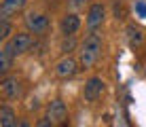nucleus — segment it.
Returning a JSON list of instances; mask_svg holds the SVG:
<instances>
[{
    "label": "nucleus",
    "mask_w": 146,
    "mask_h": 127,
    "mask_svg": "<svg viewBox=\"0 0 146 127\" xmlns=\"http://www.w3.org/2000/svg\"><path fill=\"white\" fill-rule=\"evenodd\" d=\"M100 53H102V36L98 32H89L85 36L83 45H80V51H78L80 68H85V70L93 68L95 62L100 59Z\"/></svg>",
    "instance_id": "obj_1"
},
{
    "label": "nucleus",
    "mask_w": 146,
    "mask_h": 127,
    "mask_svg": "<svg viewBox=\"0 0 146 127\" xmlns=\"http://www.w3.org/2000/svg\"><path fill=\"white\" fill-rule=\"evenodd\" d=\"M0 91H2V95L7 100H17L21 98L23 93V85L21 80L17 78V76H2V80H0Z\"/></svg>",
    "instance_id": "obj_2"
},
{
    "label": "nucleus",
    "mask_w": 146,
    "mask_h": 127,
    "mask_svg": "<svg viewBox=\"0 0 146 127\" xmlns=\"http://www.w3.org/2000/svg\"><path fill=\"white\" fill-rule=\"evenodd\" d=\"M26 28L28 32L36 34V36H42L44 32L49 30V17L44 13H28L26 15Z\"/></svg>",
    "instance_id": "obj_3"
},
{
    "label": "nucleus",
    "mask_w": 146,
    "mask_h": 127,
    "mask_svg": "<svg viewBox=\"0 0 146 127\" xmlns=\"http://www.w3.org/2000/svg\"><path fill=\"white\" fill-rule=\"evenodd\" d=\"M7 43H9V47L13 49L15 55H23V53H28V51L32 49L34 38H32V32H17L11 40H7Z\"/></svg>",
    "instance_id": "obj_4"
},
{
    "label": "nucleus",
    "mask_w": 146,
    "mask_h": 127,
    "mask_svg": "<svg viewBox=\"0 0 146 127\" xmlns=\"http://www.w3.org/2000/svg\"><path fill=\"white\" fill-rule=\"evenodd\" d=\"M78 66H80V64H78L74 57L66 55V57H62L57 64H55V76H57V78H64V80H68V78H72V76L76 74Z\"/></svg>",
    "instance_id": "obj_5"
},
{
    "label": "nucleus",
    "mask_w": 146,
    "mask_h": 127,
    "mask_svg": "<svg viewBox=\"0 0 146 127\" xmlns=\"http://www.w3.org/2000/svg\"><path fill=\"white\" fill-rule=\"evenodd\" d=\"M104 17H106V9H104V4L102 2L91 4L89 11H87V30H89V32H95L98 28H102Z\"/></svg>",
    "instance_id": "obj_6"
},
{
    "label": "nucleus",
    "mask_w": 146,
    "mask_h": 127,
    "mask_svg": "<svg viewBox=\"0 0 146 127\" xmlns=\"http://www.w3.org/2000/svg\"><path fill=\"white\" fill-rule=\"evenodd\" d=\"M102 93H104V80L100 78V76H91V78L85 83V89H83L85 102H95Z\"/></svg>",
    "instance_id": "obj_7"
},
{
    "label": "nucleus",
    "mask_w": 146,
    "mask_h": 127,
    "mask_svg": "<svg viewBox=\"0 0 146 127\" xmlns=\"http://www.w3.org/2000/svg\"><path fill=\"white\" fill-rule=\"evenodd\" d=\"M47 116L53 121V123H64V121H66V116H68V108H66V104H64V100L55 98V100L49 102V106H47Z\"/></svg>",
    "instance_id": "obj_8"
},
{
    "label": "nucleus",
    "mask_w": 146,
    "mask_h": 127,
    "mask_svg": "<svg viewBox=\"0 0 146 127\" xmlns=\"http://www.w3.org/2000/svg\"><path fill=\"white\" fill-rule=\"evenodd\" d=\"M59 28H62L64 36H74V34L80 30V17L76 13H66L59 21Z\"/></svg>",
    "instance_id": "obj_9"
},
{
    "label": "nucleus",
    "mask_w": 146,
    "mask_h": 127,
    "mask_svg": "<svg viewBox=\"0 0 146 127\" xmlns=\"http://www.w3.org/2000/svg\"><path fill=\"white\" fill-rule=\"evenodd\" d=\"M28 4V0H2V7H0V19H11L15 17L23 7Z\"/></svg>",
    "instance_id": "obj_10"
},
{
    "label": "nucleus",
    "mask_w": 146,
    "mask_h": 127,
    "mask_svg": "<svg viewBox=\"0 0 146 127\" xmlns=\"http://www.w3.org/2000/svg\"><path fill=\"white\" fill-rule=\"evenodd\" d=\"M13 59H15L13 49L9 47V43H4V47L0 49V74L2 76H7L9 70L13 68Z\"/></svg>",
    "instance_id": "obj_11"
},
{
    "label": "nucleus",
    "mask_w": 146,
    "mask_h": 127,
    "mask_svg": "<svg viewBox=\"0 0 146 127\" xmlns=\"http://www.w3.org/2000/svg\"><path fill=\"white\" fill-rule=\"evenodd\" d=\"M125 36H127L129 47H133V49L144 43V32L140 28H135V25H127V28H125Z\"/></svg>",
    "instance_id": "obj_12"
},
{
    "label": "nucleus",
    "mask_w": 146,
    "mask_h": 127,
    "mask_svg": "<svg viewBox=\"0 0 146 127\" xmlns=\"http://www.w3.org/2000/svg\"><path fill=\"white\" fill-rule=\"evenodd\" d=\"M15 125H17V114L11 106L4 104L0 108V127H15Z\"/></svg>",
    "instance_id": "obj_13"
},
{
    "label": "nucleus",
    "mask_w": 146,
    "mask_h": 127,
    "mask_svg": "<svg viewBox=\"0 0 146 127\" xmlns=\"http://www.w3.org/2000/svg\"><path fill=\"white\" fill-rule=\"evenodd\" d=\"M11 32H13V25H11V19H0V38L7 43L11 40Z\"/></svg>",
    "instance_id": "obj_14"
},
{
    "label": "nucleus",
    "mask_w": 146,
    "mask_h": 127,
    "mask_svg": "<svg viewBox=\"0 0 146 127\" xmlns=\"http://www.w3.org/2000/svg\"><path fill=\"white\" fill-rule=\"evenodd\" d=\"M74 45H76V43H74V38L72 36H66V38H64V43H62V51H64V53H70V51L74 49Z\"/></svg>",
    "instance_id": "obj_15"
},
{
    "label": "nucleus",
    "mask_w": 146,
    "mask_h": 127,
    "mask_svg": "<svg viewBox=\"0 0 146 127\" xmlns=\"http://www.w3.org/2000/svg\"><path fill=\"white\" fill-rule=\"evenodd\" d=\"M114 15H117V19H123L125 17V4H123V0L114 2Z\"/></svg>",
    "instance_id": "obj_16"
},
{
    "label": "nucleus",
    "mask_w": 146,
    "mask_h": 127,
    "mask_svg": "<svg viewBox=\"0 0 146 127\" xmlns=\"http://www.w3.org/2000/svg\"><path fill=\"white\" fill-rule=\"evenodd\" d=\"M34 127H55V123L49 119V116H42V119L36 121V125H34Z\"/></svg>",
    "instance_id": "obj_17"
},
{
    "label": "nucleus",
    "mask_w": 146,
    "mask_h": 127,
    "mask_svg": "<svg viewBox=\"0 0 146 127\" xmlns=\"http://www.w3.org/2000/svg\"><path fill=\"white\" fill-rule=\"evenodd\" d=\"M85 4H89V0H70V7H72L74 11H78V9H85Z\"/></svg>",
    "instance_id": "obj_18"
},
{
    "label": "nucleus",
    "mask_w": 146,
    "mask_h": 127,
    "mask_svg": "<svg viewBox=\"0 0 146 127\" xmlns=\"http://www.w3.org/2000/svg\"><path fill=\"white\" fill-rule=\"evenodd\" d=\"M15 127H30V123L26 119H21V121H17V125H15Z\"/></svg>",
    "instance_id": "obj_19"
}]
</instances>
